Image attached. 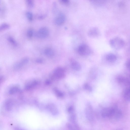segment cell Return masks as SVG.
Wrapping results in <instances>:
<instances>
[{
	"instance_id": "obj_4",
	"label": "cell",
	"mask_w": 130,
	"mask_h": 130,
	"mask_svg": "<svg viewBox=\"0 0 130 130\" xmlns=\"http://www.w3.org/2000/svg\"><path fill=\"white\" fill-rule=\"evenodd\" d=\"M66 20V17L65 14L62 12H59L55 18L54 22L56 25L60 26L63 24Z\"/></svg>"
},
{
	"instance_id": "obj_12",
	"label": "cell",
	"mask_w": 130,
	"mask_h": 130,
	"mask_svg": "<svg viewBox=\"0 0 130 130\" xmlns=\"http://www.w3.org/2000/svg\"><path fill=\"white\" fill-rule=\"evenodd\" d=\"M44 54L47 57L51 58L54 55V52L53 49L51 47H48L45 48L44 51Z\"/></svg>"
},
{
	"instance_id": "obj_35",
	"label": "cell",
	"mask_w": 130,
	"mask_h": 130,
	"mask_svg": "<svg viewBox=\"0 0 130 130\" xmlns=\"http://www.w3.org/2000/svg\"><path fill=\"white\" fill-rule=\"evenodd\" d=\"M14 130H23L21 128H15Z\"/></svg>"
},
{
	"instance_id": "obj_31",
	"label": "cell",
	"mask_w": 130,
	"mask_h": 130,
	"mask_svg": "<svg viewBox=\"0 0 130 130\" xmlns=\"http://www.w3.org/2000/svg\"><path fill=\"white\" fill-rule=\"evenodd\" d=\"M43 61V60H42V59L40 58L36 60V62H37L39 63H42Z\"/></svg>"
},
{
	"instance_id": "obj_19",
	"label": "cell",
	"mask_w": 130,
	"mask_h": 130,
	"mask_svg": "<svg viewBox=\"0 0 130 130\" xmlns=\"http://www.w3.org/2000/svg\"><path fill=\"white\" fill-rule=\"evenodd\" d=\"M7 39L8 42L13 46L15 47L18 46L17 42L13 37L9 36L7 37Z\"/></svg>"
},
{
	"instance_id": "obj_30",
	"label": "cell",
	"mask_w": 130,
	"mask_h": 130,
	"mask_svg": "<svg viewBox=\"0 0 130 130\" xmlns=\"http://www.w3.org/2000/svg\"><path fill=\"white\" fill-rule=\"evenodd\" d=\"M125 6V4L123 2H120L119 4V6L120 8H122Z\"/></svg>"
},
{
	"instance_id": "obj_13",
	"label": "cell",
	"mask_w": 130,
	"mask_h": 130,
	"mask_svg": "<svg viewBox=\"0 0 130 130\" xmlns=\"http://www.w3.org/2000/svg\"><path fill=\"white\" fill-rule=\"evenodd\" d=\"M66 125L68 130H79L80 129L77 122L72 123L69 122L67 123Z\"/></svg>"
},
{
	"instance_id": "obj_1",
	"label": "cell",
	"mask_w": 130,
	"mask_h": 130,
	"mask_svg": "<svg viewBox=\"0 0 130 130\" xmlns=\"http://www.w3.org/2000/svg\"><path fill=\"white\" fill-rule=\"evenodd\" d=\"M109 44L113 49L118 50L123 48L125 44L124 40L122 38L116 37L111 39L109 41Z\"/></svg>"
},
{
	"instance_id": "obj_29",
	"label": "cell",
	"mask_w": 130,
	"mask_h": 130,
	"mask_svg": "<svg viewBox=\"0 0 130 130\" xmlns=\"http://www.w3.org/2000/svg\"><path fill=\"white\" fill-rule=\"evenodd\" d=\"M46 16V14H41V15H40L38 17V18L40 20L43 19Z\"/></svg>"
},
{
	"instance_id": "obj_3",
	"label": "cell",
	"mask_w": 130,
	"mask_h": 130,
	"mask_svg": "<svg viewBox=\"0 0 130 130\" xmlns=\"http://www.w3.org/2000/svg\"><path fill=\"white\" fill-rule=\"evenodd\" d=\"M50 33L48 28L46 27L40 28L36 32L35 36L39 39H44L47 37Z\"/></svg>"
},
{
	"instance_id": "obj_33",
	"label": "cell",
	"mask_w": 130,
	"mask_h": 130,
	"mask_svg": "<svg viewBox=\"0 0 130 130\" xmlns=\"http://www.w3.org/2000/svg\"><path fill=\"white\" fill-rule=\"evenodd\" d=\"M127 63V66L130 71V59L128 60Z\"/></svg>"
},
{
	"instance_id": "obj_7",
	"label": "cell",
	"mask_w": 130,
	"mask_h": 130,
	"mask_svg": "<svg viewBox=\"0 0 130 130\" xmlns=\"http://www.w3.org/2000/svg\"><path fill=\"white\" fill-rule=\"evenodd\" d=\"M100 32L96 27H93L89 29L88 32V36L91 37L95 38L98 37L100 35Z\"/></svg>"
},
{
	"instance_id": "obj_24",
	"label": "cell",
	"mask_w": 130,
	"mask_h": 130,
	"mask_svg": "<svg viewBox=\"0 0 130 130\" xmlns=\"http://www.w3.org/2000/svg\"><path fill=\"white\" fill-rule=\"evenodd\" d=\"M54 91L56 95L58 97L62 98L63 97V93L57 89L54 88Z\"/></svg>"
},
{
	"instance_id": "obj_26",
	"label": "cell",
	"mask_w": 130,
	"mask_h": 130,
	"mask_svg": "<svg viewBox=\"0 0 130 130\" xmlns=\"http://www.w3.org/2000/svg\"><path fill=\"white\" fill-rule=\"evenodd\" d=\"M84 87L85 89L88 91H91L92 90V88L88 84L86 83L85 84Z\"/></svg>"
},
{
	"instance_id": "obj_34",
	"label": "cell",
	"mask_w": 130,
	"mask_h": 130,
	"mask_svg": "<svg viewBox=\"0 0 130 130\" xmlns=\"http://www.w3.org/2000/svg\"><path fill=\"white\" fill-rule=\"evenodd\" d=\"M4 78L3 76H1L0 78V82L1 83L3 82L4 81Z\"/></svg>"
},
{
	"instance_id": "obj_25",
	"label": "cell",
	"mask_w": 130,
	"mask_h": 130,
	"mask_svg": "<svg viewBox=\"0 0 130 130\" xmlns=\"http://www.w3.org/2000/svg\"><path fill=\"white\" fill-rule=\"evenodd\" d=\"M26 3L27 6L29 8L33 7L34 6V3L32 0H27L26 1Z\"/></svg>"
},
{
	"instance_id": "obj_22",
	"label": "cell",
	"mask_w": 130,
	"mask_h": 130,
	"mask_svg": "<svg viewBox=\"0 0 130 130\" xmlns=\"http://www.w3.org/2000/svg\"><path fill=\"white\" fill-rule=\"evenodd\" d=\"M10 27V25L7 23H2L0 26V30L2 31L9 28Z\"/></svg>"
},
{
	"instance_id": "obj_20",
	"label": "cell",
	"mask_w": 130,
	"mask_h": 130,
	"mask_svg": "<svg viewBox=\"0 0 130 130\" xmlns=\"http://www.w3.org/2000/svg\"><path fill=\"white\" fill-rule=\"evenodd\" d=\"M26 16L28 20L30 21H32L33 19V15L32 12L30 11H27L25 13Z\"/></svg>"
},
{
	"instance_id": "obj_17",
	"label": "cell",
	"mask_w": 130,
	"mask_h": 130,
	"mask_svg": "<svg viewBox=\"0 0 130 130\" xmlns=\"http://www.w3.org/2000/svg\"><path fill=\"white\" fill-rule=\"evenodd\" d=\"M124 97L127 101H130V87H127L124 93Z\"/></svg>"
},
{
	"instance_id": "obj_21",
	"label": "cell",
	"mask_w": 130,
	"mask_h": 130,
	"mask_svg": "<svg viewBox=\"0 0 130 130\" xmlns=\"http://www.w3.org/2000/svg\"><path fill=\"white\" fill-rule=\"evenodd\" d=\"M34 35V30L33 29L29 28L28 29L26 32L27 36L29 38H31Z\"/></svg>"
},
{
	"instance_id": "obj_8",
	"label": "cell",
	"mask_w": 130,
	"mask_h": 130,
	"mask_svg": "<svg viewBox=\"0 0 130 130\" xmlns=\"http://www.w3.org/2000/svg\"><path fill=\"white\" fill-rule=\"evenodd\" d=\"M122 113L121 110L116 108L114 112L109 118L111 120H117L122 117Z\"/></svg>"
},
{
	"instance_id": "obj_10",
	"label": "cell",
	"mask_w": 130,
	"mask_h": 130,
	"mask_svg": "<svg viewBox=\"0 0 130 130\" xmlns=\"http://www.w3.org/2000/svg\"><path fill=\"white\" fill-rule=\"evenodd\" d=\"M29 61V59L25 58L22 59L19 62L16 63L13 66L14 69L18 70L21 68L24 65L27 63Z\"/></svg>"
},
{
	"instance_id": "obj_9",
	"label": "cell",
	"mask_w": 130,
	"mask_h": 130,
	"mask_svg": "<svg viewBox=\"0 0 130 130\" xmlns=\"http://www.w3.org/2000/svg\"><path fill=\"white\" fill-rule=\"evenodd\" d=\"M54 76L57 78H63L65 76L64 72L63 69L60 67L56 69L54 72Z\"/></svg>"
},
{
	"instance_id": "obj_32",
	"label": "cell",
	"mask_w": 130,
	"mask_h": 130,
	"mask_svg": "<svg viewBox=\"0 0 130 130\" xmlns=\"http://www.w3.org/2000/svg\"><path fill=\"white\" fill-rule=\"evenodd\" d=\"M51 81L49 80H46L45 82V83L46 85H49L51 84Z\"/></svg>"
},
{
	"instance_id": "obj_18",
	"label": "cell",
	"mask_w": 130,
	"mask_h": 130,
	"mask_svg": "<svg viewBox=\"0 0 130 130\" xmlns=\"http://www.w3.org/2000/svg\"><path fill=\"white\" fill-rule=\"evenodd\" d=\"M71 67L73 70L76 71L79 70L81 68V66L79 63L76 61L72 62Z\"/></svg>"
},
{
	"instance_id": "obj_2",
	"label": "cell",
	"mask_w": 130,
	"mask_h": 130,
	"mask_svg": "<svg viewBox=\"0 0 130 130\" xmlns=\"http://www.w3.org/2000/svg\"><path fill=\"white\" fill-rule=\"evenodd\" d=\"M77 51L78 53L83 56H87L90 55L91 53L90 47L85 44H80L78 47Z\"/></svg>"
},
{
	"instance_id": "obj_23",
	"label": "cell",
	"mask_w": 130,
	"mask_h": 130,
	"mask_svg": "<svg viewBox=\"0 0 130 130\" xmlns=\"http://www.w3.org/2000/svg\"><path fill=\"white\" fill-rule=\"evenodd\" d=\"M19 90V88L17 86H14L9 90V92L10 94H13L17 92Z\"/></svg>"
},
{
	"instance_id": "obj_11",
	"label": "cell",
	"mask_w": 130,
	"mask_h": 130,
	"mask_svg": "<svg viewBox=\"0 0 130 130\" xmlns=\"http://www.w3.org/2000/svg\"><path fill=\"white\" fill-rule=\"evenodd\" d=\"M47 107L48 110L52 115H56L58 114V109L55 105L51 104H48Z\"/></svg>"
},
{
	"instance_id": "obj_28",
	"label": "cell",
	"mask_w": 130,
	"mask_h": 130,
	"mask_svg": "<svg viewBox=\"0 0 130 130\" xmlns=\"http://www.w3.org/2000/svg\"><path fill=\"white\" fill-rule=\"evenodd\" d=\"M60 1L61 4L65 5H68L70 3L69 1L68 0H61Z\"/></svg>"
},
{
	"instance_id": "obj_14",
	"label": "cell",
	"mask_w": 130,
	"mask_h": 130,
	"mask_svg": "<svg viewBox=\"0 0 130 130\" xmlns=\"http://www.w3.org/2000/svg\"><path fill=\"white\" fill-rule=\"evenodd\" d=\"M13 105V101L12 99H8L6 101L5 103V107L7 110L9 111L11 110Z\"/></svg>"
},
{
	"instance_id": "obj_15",
	"label": "cell",
	"mask_w": 130,
	"mask_h": 130,
	"mask_svg": "<svg viewBox=\"0 0 130 130\" xmlns=\"http://www.w3.org/2000/svg\"><path fill=\"white\" fill-rule=\"evenodd\" d=\"M107 60L110 62H113L116 61L117 59V57L115 54L110 53L107 54L106 56Z\"/></svg>"
},
{
	"instance_id": "obj_27",
	"label": "cell",
	"mask_w": 130,
	"mask_h": 130,
	"mask_svg": "<svg viewBox=\"0 0 130 130\" xmlns=\"http://www.w3.org/2000/svg\"><path fill=\"white\" fill-rule=\"evenodd\" d=\"M67 111L68 114H70L74 112V108L72 106L69 107L67 109Z\"/></svg>"
},
{
	"instance_id": "obj_16",
	"label": "cell",
	"mask_w": 130,
	"mask_h": 130,
	"mask_svg": "<svg viewBox=\"0 0 130 130\" xmlns=\"http://www.w3.org/2000/svg\"><path fill=\"white\" fill-rule=\"evenodd\" d=\"M39 84V82L37 80L33 81L30 83L26 85L25 87L26 90H29L35 87Z\"/></svg>"
},
{
	"instance_id": "obj_6",
	"label": "cell",
	"mask_w": 130,
	"mask_h": 130,
	"mask_svg": "<svg viewBox=\"0 0 130 130\" xmlns=\"http://www.w3.org/2000/svg\"><path fill=\"white\" fill-rule=\"evenodd\" d=\"M116 107L106 108L102 111L101 114L102 117L104 118H109L114 112Z\"/></svg>"
},
{
	"instance_id": "obj_5",
	"label": "cell",
	"mask_w": 130,
	"mask_h": 130,
	"mask_svg": "<svg viewBox=\"0 0 130 130\" xmlns=\"http://www.w3.org/2000/svg\"><path fill=\"white\" fill-rule=\"evenodd\" d=\"M85 114L87 119L90 121H92L94 119V113L91 105L89 104L86 106L85 109Z\"/></svg>"
}]
</instances>
